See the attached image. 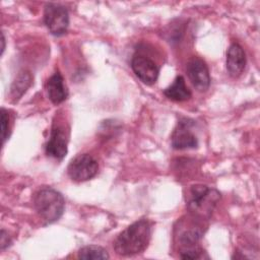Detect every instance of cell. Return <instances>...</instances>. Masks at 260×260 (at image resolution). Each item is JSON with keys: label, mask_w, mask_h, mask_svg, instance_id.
<instances>
[{"label": "cell", "mask_w": 260, "mask_h": 260, "mask_svg": "<svg viewBox=\"0 0 260 260\" xmlns=\"http://www.w3.org/2000/svg\"><path fill=\"white\" fill-rule=\"evenodd\" d=\"M32 81L31 74L26 70H21L16 75L14 81L10 87V94L14 101H17L22 96L26 89L30 86Z\"/></svg>", "instance_id": "4fadbf2b"}, {"label": "cell", "mask_w": 260, "mask_h": 260, "mask_svg": "<svg viewBox=\"0 0 260 260\" xmlns=\"http://www.w3.org/2000/svg\"><path fill=\"white\" fill-rule=\"evenodd\" d=\"M193 125L194 123L190 119L183 118L179 120L171 136L172 146L175 149H190L198 146V139L192 131Z\"/></svg>", "instance_id": "52a82bcc"}, {"label": "cell", "mask_w": 260, "mask_h": 260, "mask_svg": "<svg viewBox=\"0 0 260 260\" xmlns=\"http://www.w3.org/2000/svg\"><path fill=\"white\" fill-rule=\"evenodd\" d=\"M99 171L96 159L88 153H81L71 159L67 174L75 182H85L92 179Z\"/></svg>", "instance_id": "5b68a950"}, {"label": "cell", "mask_w": 260, "mask_h": 260, "mask_svg": "<svg viewBox=\"0 0 260 260\" xmlns=\"http://www.w3.org/2000/svg\"><path fill=\"white\" fill-rule=\"evenodd\" d=\"M44 22L53 36H63L66 34L69 26V13L67 8L59 3L46 4Z\"/></svg>", "instance_id": "277c9868"}, {"label": "cell", "mask_w": 260, "mask_h": 260, "mask_svg": "<svg viewBox=\"0 0 260 260\" xmlns=\"http://www.w3.org/2000/svg\"><path fill=\"white\" fill-rule=\"evenodd\" d=\"M9 137V115L8 112L1 108V138L2 144L5 143L7 138Z\"/></svg>", "instance_id": "9a60e30c"}, {"label": "cell", "mask_w": 260, "mask_h": 260, "mask_svg": "<svg viewBox=\"0 0 260 260\" xmlns=\"http://www.w3.org/2000/svg\"><path fill=\"white\" fill-rule=\"evenodd\" d=\"M152 222L146 218H140L124 231L114 242V249L118 255L133 256L143 252L151 238Z\"/></svg>", "instance_id": "6da1fadb"}, {"label": "cell", "mask_w": 260, "mask_h": 260, "mask_svg": "<svg viewBox=\"0 0 260 260\" xmlns=\"http://www.w3.org/2000/svg\"><path fill=\"white\" fill-rule=\"evenodd\" d=\"M1 43H2V47H1V55L3 54L4 50H5V38H4V34H1Z\"/></svg>", "instance_id": "e0dca14e"}, {"label": "cell", "mask_w": 260, "mask_h": 260, "mask_svg": "<svg viewBox=\"0 0 260 260\" xmlns=\"http://www.w3.org/2000/svg\"><path fill=\"white\" fill-rule=\"evenodd\" d=\"M68 151V134L63 126L53 125L49 140L46 144L47 155L56 159H63Z\"/></svg>", "instance_id": "9c48e42d"}, {"label": "cell", "mask_w": 260, "mask_h": 260, "mask_svg": "<svg viewBox=\"0 0 260 260\" xmlns=\"http://www.w3.org/2000/svg\"><path fill=\"white\" fill-rule=\"evenodd\" d=\"M77 257L84 260H105L110 258L107 250L96 245H88L82 247L78 251Z\"/></svg>", "instance_id": "5bb4252c"}, {"label": "cell", "mask_w": 260, "mask_h": 260, "mask_svg": "<svg viewBox=\"0 0 260 260\" xmlns=\"http://www.w3.org/2000/svg\"><path fill=\"white\" fill-rule=\"evenodd\" d=\"M131 68L135 75L145 84H153L159 74V66L148 56L135 53L131 59Z\"/></svg>", "instance_id": "8992f818"}, {"label": "cell", "mask_w": 260, "mask_h": 260, "mask_svg": "<svg viewBox=\"0 0 260 260\" xmlns=\"http://www.w3.org/2000/svg\"><path fill=\"white\" fill-rule=\"evenodd\" d=\"M164 94L175 102H184L191 98L192 93L186 85L185 79L182 75H178L173 83L164 90Z\"/></svg>", "instance_id": "7c38bea8"}, {"label": "cell", "mask_w": 260, "mask_h": 260, "mask_svg": "<svg viewBox=\"0 0 260 260\" xmlns=\"http://www.w3.org/2000/svg\"><path fill=\"white\" fill-rule=\"evenodd\" d=\"M246 66V54L243 48L237 44H232L226 52V70L232 77L240 76Z\"/></svg>", "instance_id": "30bf717a"}, {"label": "cell", "mask_w": 260, "mask_h": 260, "mask_svg": "<svg viewBox=\"0 0 260 260\" xmlns=\"http://www.w3.org/2000/svg\"><path fill=\"white\" fill-rule=\"evenodd\" d=\"M34 206L41 219L50 224L63 215L65 200L62 194L54 188L43 187L34 195Z\"/></svg>", "instance_id": "7a4b0ae2"}, {"label": "cell", "mask_w": 260, "mask_h": 260, "mask_svg": "<svg viewBox=\"0 0 260 260\" xmlns=\"http://www.w3.org/2000/svg\"><path fill=\"white\" fill-rule=\"evenodd\" d=\"M46 89L50 101L55 105L63 103L68 96V89L64 83V78L59 71L55 72L47 80Z\"/></svg>", "instance_id": "8fae6325"}, {"label": "cell", "mask_w": 260, "mask_h": 260, "mask_svg": "<svg viewBox=\"0 0 260 260\" xmlns=\"http://www.w3.org/2000/svg\"><path fill=\"white\" fill-rule=\"evenodd\" d=\"M219 198L220 194L215 189L206 185H194L190 189L188 209L193 216H209Z\"/></svg>", "instance_id": "3957f363"}, {"label": "cell", "mask_w": 260, "mask_h": 260, "mask_svg": "<svg viewBox=\"0 0 260 260\" xmlns=\"http://www.w3.org/2000/svg\"><path fill=\"white\" fill-rule=\"evenodd\" d=\"M0 237H1V240H0V247H1V250H4V249H6L8 246L11 245V239H10V237L8 236V234H7L4 230H1Z\"/></svg>", "instance_id": "2e32d148"}, {"label": "cell", "mask_w": 260, "mask_h": 260, "mask_svg": "<svg viewBox=\"0 0 260 260\" xmlns=\"http://www.w3.org/2000/svg\"><path fill=\"white\" fill-rule=\"evenodd\" d=\"M187 75L193 86L199 91H205L210 85V74L206 63L199 57H192L186 64Z\"/></svg>", "instance_id": "ba28073f"}]
</instances>
